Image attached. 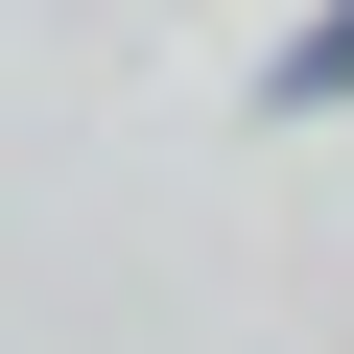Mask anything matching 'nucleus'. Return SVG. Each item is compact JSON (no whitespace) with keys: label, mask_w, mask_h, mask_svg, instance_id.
<instances>
[{"label":"nucleus","mask_w":354,"mask_h":354,"mask_svg":"<svg viewBox=\"0 0 354 354\" xmlns=\"http://www.w3.org/2000/svg\"><path fill=\"white\" fill-rule=\"evenodd\" d=\"M283 95H354V0H330V24H307V48H283Z\"/></svg>","instance_id":"obj_1"}]
</instances>
